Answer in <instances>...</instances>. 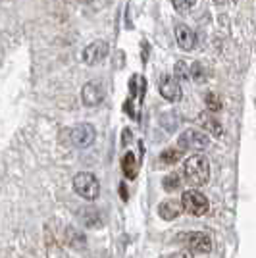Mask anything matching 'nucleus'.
<instances>
[{"label":"nucleus","mask_w":256,"mask_h":258,"mask_svg":"<svg viewBox=\"0 0 256 258\" xmlns=\"http://www.w3.org/2000/svg\"><path fill=\"white\" fill-rule=\"evenodd\" d=\"M121 170H123L127 179H135L137 177V158H135L133 152H127L121 158Z\"/></svg>","instance_id":"obj_15"},{"label":"nucleus","mask_w":256,"mask_h":258,"mask_svg":"<svg viewBox=\"0 0 256 258\" xmlns=\"http://www.w3.org/2000/svg\"><path fill=\"white\" fill-rule=\"evenodd\" d=\"M214 2H216L218 6H225V4H227V0H214Z\"/></svg>","instance_id":"obj_24"},{"label":"nucleus","mask_w":256,"mask_h":258,"mask_svg":"<svg viewBox=\"0 0 256 258\" xmlns=\"http://www.w3.org/2000/svg\"><path fill=\"white\" fill-rule=\"evenodd\" d=\"M175 41L179 44V48L187 50V52L197 46V37H195V33H193L187 25H183V23H177V25H175Z\"/></svg>","instance_id":"obj_11"},{"label":"nucleus","mask_w":256,"mask_h":258,"mask_svg":"<svg viewBox=\"0 0 256 258\" xmlns=\"http://www.w3.org/2000/svg\"><path fill=\"white\" fill-rule=\"evenodd\" d=\"M233 2H239V0H233Z\"/></svg>","instance_id":"obj_26"},{"label":"nucleus","mask_w":256,"mask_h":258,"mask_svg":"<svg viewBox=\"0 0 256 258\" xmlns=\"http://www.w3.org/2000/svg\"><path fill=\"white\" fill-rule=\"evenodd\" d=\"M64 239H66V243H68V247L75 248V250H83V248L87 247L85 231H83V229H79V227H75V226L66 227Z\"/></svg>","instance_id":"obj_12"},{"label":"nucleus","mask_w":256,"mask_h":258,"mask_svg":"<svg viewBox=\"0 0 256 258\" xmlns=\"http://www.w3.org/2000/svg\"><path fill=\"white\" fill-rule=\"evenodd\" d=\"M177 243L189 248V252H210L212 250V237L206 231H189L175 237Z\"/></svg>","instance_id":"obj_3"},{"label":"nucleus","mask_w":256,"mask_h":258,"mask_svg":"<svg viewBox=\"0 0 256 258\" xmlns=\"http://www.w3.org/2000/svg\"><path fill=\"white\" fill-rule=\"evenodd\" d=\"M158 91H160V95L166 100H170V102H175V100H181L183 97V91H181V85L173 79L171 76H162L160 81H158Z\"/></svg>","instance_id":"obj_8"},{"label":"nucleus","mask_w":256,"mask_h":258,"mask_svg":"<svg viewBox=\"0 0 256 258\" xmlns=\"http://www.w3.org/2000/svg\"><path fill=\"white\" fill-rule=\"evenodd\" d=\"M173 79L181 85L183 81H187L189 79V66L185 60H177L175 66H173Z\"/></svg>","instance_id":"obj_18"},{"label":"nucleus","mask_w":256,"mask_h":258,"mask_svg":"<svg viewBox=\"0 0 256 258\" xmlns=\"http://www.w3.org/2000/svg\"><path fill=\"white\" fill-rule=\"evenodd\" d=\"M162 258H193V252L183 250V252H173V254H168V256H162Z\"/></svg>","instance_id":"obj_22"},{"label":"nucleus","mask_w":256,"mask_h":258,"mask_svg":"<svg viewBox=\"0 0 256 258\" xmlns=\"http://www.w3.org/2000/svg\"><path fill=\"white\" fill-rule=\"evenodd\" d=\"M187 2H189V4H191V6H193V4H195V2H197V0H187Z\"/></svg>","instance_id":"obj_25"},{"label":"nucleus","mask_w":256,"mask_h":258,"mask_svg":"<svg viewBox=\"0 0 256 258\" xmlns=\"http://www.w3.org/2000/svg\"><path fill=\"white\" fill-rule=\"evenodd\" d=\"M204 102H206V108H208L210 112L222 110V100H220V97H218L216 93H206V95H204Z\"/></svg>","instance_id":"obj_20"},{"label":"nucleus","mask_w":256,"mask_h":258,"mask_svg":"<svg viewBox=\"0 0 256 258\" xmlns=\"http://www.w3.org/2000/svg\"><path fill=\"white\" fill-rule=\"evenodd\" d=\"M143 62H147V43H143Z\"/></svg>","instance_id":"obj_23"},{"label":"nucleus","mask_w":256,"mask_h":258,"mask_svg":"<svg viewBox=\"0 0 256 258\" xmlns=\"http://www.w3.org/2000/svg\"><path fill=\"white\" fill-rule=\"evenodd\" d=\"M77 220H79L81 226L89 227V229L102 226V216H100L98 208H95V206H81L77 210Z\"/></svg>","instance_id":"obj_10"},{"label":"nucleus","mask_w":256,"mask_h":258,"mask_svg":"<svg viewBox=\"0 0 256 258\" xmlns=\"http://www.w3.org/2000/svg\"><path fill=\"white\" fill-rule=\"evenodd\" d=\"M74 189L85 201H96L100 195V183L96 179L95 173L91 172H79L74 177Z\"/></svg>","instance_id":"obj_2"},{"label":"nucleus","mask_w":256,"mask_h":258,"mask_svg":"<svg viewBox=\"0 0 256 258\" xmlns=\"http://www.w3.org/2000/svg\"><path fill=\"white\" fill-rule=\"evenodd\" d=\"M171 4H173L175 10L181 12V14H187V12L191 10V4L187 0H171Z\"/></svg>","instance_id":"obj_21"},{"label":"nucleus","mask_w":256,"mask_h":258,"mask_svg":"<svg viewBox=\"0 0 256 258\" xmlns=\"http://www.w3.org/2000/svg\"><path fill=\"white\" fill-rule=\"evenodd\" d=\"M183 177L193 187H203L210 179V162L203 154H193L183 164Z\"/></svg>","instance_id":"obj_1"},{"label":"nucleus","mask_w":256,"mask_h":258,"mask_svg":"<svg viewBox=\"0 0 256 258\" xmlns=\"http://www.w3.org/2000/svg\"><path fill=\"white\" fill-rule=\"evenodd\" d=\"M199 125H201L203 129H206L210 135L218 137V139L224 137V127H222V123H220L216 118H212L208 112H203V114L199 116Z\"/></svg>","instance_id":"obj_13"},{"label":"nucleus","mask_w":256,"mask_h":258,"mask_svg":"<svg viewBox=\"0 0 256 258\" xmlns=\"http://www.w3.org/2000/svg\"><path fill=\"white\" fill-rule=\"evenodd\" d=\"M210 147V137L204 135L203 131H197V129H187L183 131L177 139V149L179 151H195V152H203Z\"/></svg>","instance_id":"obj_5"},{"label":"nucleus","mask_w":256,"mask_h":258,"mask_svg":"<svg viewBox=\"0 0 256 258\" xmlns=\"http://www.w3.org/2000/svg\"><path fill=\"white\" fill-rule=\"evenodd\" d=\"M181 208L191 216H204L210 210V203L201 191L197 189H189L181 195Z\"/></svg>","instance_id":"obj_4"},{"label":"nucleus","mask_w":256,"mask_h":258,"mask_svg":"<svg viewBox=\"0 0 256 258\" xmlns=\"http://www.w3.org/2000/svg\"><path fill=\"white\" fill-rule=\"evenodd\" d=\"M81 98L85 106H98L104 100V87L98 79H93L83 85L81 89Z\"/></svg>","instance_id":"obj_7"},{"label":"nucleus","mask_w":256,"mask_h":258,"mask_svg":"<svg viewBox=\"0 0 256 258\" xmlns=\"http://www.w3.org/2000/svg\"><path fill=\"white\" fill-rule=\"evenodd\" d=\"M162 185H164L166 191H177V189L181 187V177H179V173H170V175H166Z\"/></svg>","instance_id":"obj_19"},{"label":"nucleus","mask_w":256,"mask_h":258,"mask_svg":"<svg viewBox=\"0 0 256 258\" xmlns=\"http://www.w3.org/2000/svg\"><path fill=\"white\" fill-rule=\"evenodd\" d=\"M183 152L179 149H166L164 152H160V156H158V160L162 164H166V166H171V164H177V162L181 160Z\"/></svg>","instance_id":"obj_17"},{"label":"nucleus","mask_w":256,"mask_h":258,"mask_svg":"<svg viewBox=\"0 0 256 258\" xmlns=\"http://www.w3.org/2000/svg\"><path fill=\"white\" fill-rule=\"evenodd\" d=\"M95 139H96V131L91 123H79V125L72 127V131H70V141H72V145H75L77 149L91 147L95 143Z\"/></svg>","instance_id":"obj_6"},{"label":"nucleus","mask_w":256,"mask_h":258,"mask_svg":"<svg viewBox=\"0 0 256 258\" xmlns=\"http://www.w3.org/2000/svg\"><path fill=\"white\" fill-rule=\"evenodd\" d=\"M189 77H191L195 83L203 85L204 81H206V77H208V70H206L201 62H193V64L189 66Z\"/></svg>","instance_id":"obj_16"},{"label":"nucleus","mask_w":256,"mask_h":258,"mask_svg":"<svg viewBox=\"0 0 256 258\" xmlns=\"http://www.w3.org/2000/svg\"><path fill=\"white\" fill-rule=\"evenodd\" d=\"M181 203L179 201H166V203H162L158 206V214H160L162 220H175L177 216L181 214Z\"/></svg>","instance_id":"obj_14"},{"label":"nucleus","mask_w":256,"mask_h":258,"mask_svg":"<svg viewBox=\"0 0 256 258\" xmlns=\"http://www.w3.org/2000/svg\"><path fill=\"white\" fill-rule=\"evenodd\" d=\"M108 56V43L106 41H95L83 50V62L89 66L100 64Z\"/></svg>","instance_id":"obj_9"}]
</instances>
